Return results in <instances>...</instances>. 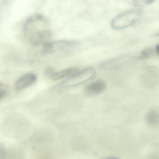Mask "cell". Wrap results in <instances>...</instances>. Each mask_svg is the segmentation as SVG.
Returning a JSON list of instances; mask_svg holds the SVG:
<instances>
[{"mask_svg":"<svg viewBox=\"0 0 159 159\" xmlns=\"http://www.w3.org/2000/svg\"><path fill=\"white\" fill-rule=\"evenodd\" d=\"M23 31L33 46L43 45L50 41L52 36L49 21L41 14L33 15L28 18L24 24Z\"/></svg>","mask_w":159,"mask_h":159,"instance_id":"obj_1","label":"cell"},{"mask_svg":"<svg viewBox=\"0 0 159 159\" xmlns=\"http://www.w3.org/2000/svg\"><path fill=\"white\" fill-rule=\"evenodd\" d=\"M141 15V12L137 10L123 13L113 18L111 22V28L115 30L124 29L137 22Z\"/></svg>","mask_w":159,"mask_h":159,"instance_id":"obj_2","label":"cell"},{"mask_svg":"<svg viewBox=\"0 0 159 159\" xmlns=\"http://www.w3.org/2000/svg\"><path fill=\"white\" fill-rule=\"evenodd\" d=\"M95 74V70L92 68L79 70L65 80L62 85L65 87H70L83 84L92 79Z\"/></svg>","mask_w":159,"mask_h":159,"instance_id":"obj_3","label":"cell"},{"mask_svg":"<svg viewBox=\"0 0 159 159\" xmlns=\"http://www.w3.org/2000/svg\"><path fill=\"white\" fill-rule=\"evenodd\" d=\"M78 44V43L75 40L50 41L43 44L41 50V53L43 55L50 54L56 52L73 48L77 46Z\"/></svg>","mask_w":159,"mask_h":159,"instance_id":"obj_4","label":"cell"},{"mask_svg":"<svg viewBox=\"0 0 159 159\" xmlns=\"http://www.w3.org/2000/svg\"><path fill=\"white\" fill-rule=\"evenodd\" d=\"M107 84L102 80H98L92 82L84 89V94L86 96L93 97L101 93L106 89Z\"/></svg>","mask_w":159,"mask_h":159,"instance_id":"obj_5","label":"cell"},{"mask_svg":"<svg viewBox=\"0 0 159 159\" xmlns=\"http://www.w3.org/2000/svg\"><path fill=\"white\" fill-rule=\"evenodd\" d=\"M37 80V77L35 74L30 73L25 74L16 80V87L18 90L25 89L34 84Z\"/></svg>","mask_w":159,"mask_h":159,"instance_id":"obj_6","label":"cell"},{"mask_svg":"<svg viewBox=\"0 0 159 159\" xmlns=\"http://www.w3.org/2000/svg\"><path fill=\"white\" fill-rule=\"evenodd\" d=\"M78 70H79L77 68H69L57 71L55 73H52L51 78L52 80H58L66 77H70Z\"/></svg>","mask_w":159,"mask_h":159,"instance_id":"obj_7","label":"cell"},{"mask_svg":"<svg viewBox=\"0 0 159 159\" xmlns=\"http://www.w3.org/2000/svg\"><path fill=\"white\" fill-rule=\"evenodd\" d=\"M146 119L149 124L156 125L159 122V114L158 112L152 111L147 115Z\"/></svg>","mask_w":159,"mask_h":159,"instance_id":"obj_8","label":"cell"},{"mask_svg":"<svg viewBox=\"0 0 159 159\" xmlns=\"http://www.w3.org/2000/svg\"><path fill=\"white\" fill-rule=\"evenodd\" d=\"M9 93V88L8 86L4 84L0 83V99L2 100L5 99Z\"/></svg>","mask_w":159,"mask_h":159,"instance_id":"obj_9","label":"cell"},{"mask_svg":"<svg viewBox=\"0 0 159 159\" xmlns=\"http://www.w3.org/2000/svg\"><path fill=\"white\" fill-rule=\"evenodd\" d=\"M156 0H134V3L137 6H144L149 5Z\"/></svg>","mask_w":159,"mask_h":159,"instance_id":"obj_10","label":"cell"},{"mask_svg":"<svg viewBox=\"0 0 159 159\" xmlns=\"http://www.w3.org/2000/svg\"><path fill=\"white\" fill-rule=\"evenodd\" d=\"M152 50L150 48H148V49H145L141 52L140 54V57L142 59H146L149 57L150 56L152 53Z\"/></svg>","mask_w":159,"mask_h":159,"instance_id":"obj_11","label":"cell"},{"mask_svg":"<svg viewBox=\"0 0 159 159\" xmlns=\"http://www.w3.org/2000/svg\"><path fill=\"white\" fill-rule=\"evenodd\" d=\"M6 156V150L2 145L0 146V159H3Z\"/></svg>","mask_w":159,"mask_h":159,"instance_id":"obj_12","label":"cell"},{"mask_svg":"<svg viewBox=\"0 0 159 159\" xmlns=\"http://www.w3.org/2000/svg\"><path fill=\"white\" fill-rule=\"evenodd\" d=\"M155 49H156V52H157L158 54L159 55V44H158V45H157V46H156Z\"/></svg>","mask_w":159,"mask_h":159,"instance_id":"obj_13","label":"cell"},{"mask_svg":"<svg viewBox=\"0 0 159 159\" xmlns=\"http://www.w3.org/2000/svg\"><path fill=\"white\" fill-rule=\"evenodd\" d=\"M156 36H159V33H158V34H157V35H156Z\"/></svg>","mask_w":159,"mask_h":159,"instance_id":"obj_14","label":"cell"}]
</instances>
